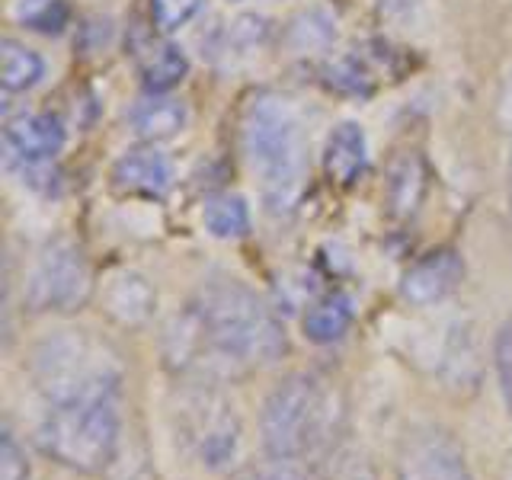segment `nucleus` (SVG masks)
I'll list each match as a JSON object with an SVG mask.
<instances>
[{
    "instance_id": "f257e3e1",
    "label": "nucleus",
    "mask_w": 512,
    "mask_h": 480,
    "mask_svg": "<svg viewBox=\"0 0 512 480\" xmlns=\"http://www.w3.org/2000/svg\"><path fill=\"white\" fill-rule=\"evenodd\" d=\"M288 349L276 311L231 276L208 279L164 333V356L176 375L221 384L279 362Z\"/></svg>"
},
{
    "instance_id": "f03ea898",
    "label": "nucleus",
    "mask_w": 512,
    "mask_h": 480,
    "mask_svg": "<svg viewBox=\"0 0 512 480\" xmlns=\"http://www.w3.org/2000/svg\"><path fill=\"white\" fill-rule=\"evenodd\" d=\"M343 400L317 372H292L269 391L260 436L269 458L308 461L330 452L343 429Z\"/></svg>"
},
{
    "instance_id": "7ed1b4c3",
    "label": "nucleus",
    "mask_w": 512,
    "mask_h": 480,
    "mask_svg": "<svg viewBox=\"0 0 512 480\" xmlns=\"http://www.w3.org/2000/svg\"><path fill=\"white\" fill-rule=\"evenodd\" d=\"M244 148L266 212L292 215L308 176V141L295 103L276 93L256 96L244 119Z\"/></svg>"
},
{
    "instance_id": "20e7f679",
    "label": "nucleus",
    "mask_w": 512,
    "mask_h": 480,
    "mask_svg": "<svg viewBox=\"0 0 512 480\" xmlns=\"http://www.w3.org/2000/svg\"><path fill=\"white\" fill-rule=\"evenodd\" d=\"M32 442L58 468L87 477L109 471L122 445V394H96L42 407Z\"/></svg>"
},
{
    "instance_id": "39448f33",
    "label": "nucleus",
    "mask_w": 512,
    "mask_h": 480,
    "mask_svg": "<svg viewBox=\"0 0 512 480\" xmlns=\"http://www.w3.org/2000/svg\"><path fill=\"white\" fill-rule=\"evenodd\" d=\"M29 381L42 407L96 394H122V362L87 330H55L29 356Z\"/></svg>"
},
{
    "instance_id": "423d86ee",
    "label": "nucleus",
    "mask_w": 512,
    "mask_h": 480,
    "mask_svg": "<svg viewBox=\"0 0 512 480\" xmlns=\"http://www.w3.org/2000/svg\"><path fill=\"white\" fill-rule=\"evenodd\" d=\"M176 432L202 468L221 471L237 458L240 416L212 381H189L176 410Z\"/></svg>"
},
{
    "instance_id": "0eeeda50",
    "label": "nucleus",
    "mask_w": 512,
    "mask_h": 480,
    "mask_svg": "<svg viewBox=\"0 0 512 480\" xmlns=\"http://www.w3.org/2000/svg\"><path fill=\"white\" fill-rule=\"evenodd\" d=\"M93 276L84 253L68 237L48 240L26 272L23 301L36 314H71L87 304Z\"/></svg>"
},
{
    "instance_id": "6e6552de",
    "label": "nucleus",
    "mask_w": 512,
    "mask_h": 480,
    "mask_svg": "<svg viewBox=\"0 0 512 480\" xmlns=\"http://www.w3.org/2000/svg\"><path fill=\"white\" fill-rule=\"evenodd\" d=\"M394 480H477L464 445L452 429L423 423L413 426L397 448Z\"/></svg>"
},
{
    "instance_id": "1a4fd4ad",
    "label": "nucleus",
    "mask_w": 512,
    "mask_h": 480,
    "mask_svg": "<svg viewBox=\"0 0 512 480\" xmlns=\"http://www.w3.org/2000/svg\"><path fill=\"white\" fill-rule=\"evenodd\" d=\"M464 279V260L455 250H436L416 260L407 272L404 282H400V292L410 304H420V308H429V304H439L448 295L455 292Z\"/></svg>"
},
{
    "instance_id": "9d476101",
    "label": "nucleus",
    "mask_w": 512,
    "mask_h": 480,
    "mask_svg": "<svg viewBox=\"0 0 512 480\" xmlns=\"http://www.w3.org/2000/svg\"><path fill=\"white\" fill-rule=\"evenodd\" d=\"M4 144L23 164H45L64 148V125L48 112H23L4 125Z\"/></svg>"
},
{
    "instance_id": "9b49d317",
    "label": "nucleus",
    "mask_w": 512,
    "mask_h": 480,
    "mask_svg": "<svg viewBox=\"0 0 512 480\" xmlns=\"http://www.w3.org/2000/svg\"><path fill=\"white\" fill-rule=\"evenodd\" d=\"M173 183V164L157 148L125 151L112 167V186L132 196H164Z\"/></svg>"
},
{
    "instance_id": "f8f14e48",
    "label": "nucleus",
    "mask_w": 512,
    "mask_h": 480,
    "mask_svg": "<svg viewBox=\"0 0 512 480\" xmlns=\"http://www.w3.org/2000/svg\"><path fill=\"white\" fill-rule=\"evenodd\" d=\"M103 301H106V314L116 320V324L138 327L154 314L157 292L148 279L138 276V272H119V276L106 285Z\"/></svg>"
},
{
    "instance_id": "ddd939ff",
    "label": "nucleus",
    "mask_w": 512,
    "mask_h": 480,
    "mask_svg": "<svg viewBox=\"0 0 512 480\" xmlns=\"http://www.w3.org/2000/svg\"><path fill=\"white\" fill-rule=\"evenodd\" d=\"M368 164V141L362 125L356 122H340L327 138L324 148V170L333 183L340 186H352L362 176Z\"/></svg>"
},
{
    "instance_id": "4468645a",
    "label": "nucleus",
    "mask_w": 512,
    "mask_h": 480,
    "mask_svg": "<svg viewBox=\"0 0 512 480\" xmlns=\"http://www.w3.org/2000/svg\"><path fill=\"white\" fill-rule=\"evenodd\" d=\"M128 122H132L135 135L144 141H167L186 128V106L180 100H173V96L151 93L135 103Z\"/></svg>"
},
{
    "instance_id": "2eb2a0df",
    "label": "nucleus",
    "mask_w": 512,
    "mask_h": 480,
    "mask_svg": "<svg viewBox=\"0 0 512 480\" xmlns=\"http://www.w3.org/2000/svg\"><path fill=\"white\" fill-rule=\"evenodd\" d=\"M352 320H356V308H352V298L349 295H327L320 298L314 308L304 314L301 327L304 336L317 346H330V343H340L343 336L349 333Z\"/></svg>"
},
{
    "instance_id": "dca6fc26",
    "label": "nucleus",
    "mask_w": 512,
    "mask_h": 480,
    "mask_svg": "<svg viewBox=\"0 0 512 480\" xmlns=\"http://www.w3.org/2000/svg\"><path fill=\"white\" fill-rule=\"evenodd\" d=\"M426 164L416 154H404L397 160V164L391 167V180H388V205L391 212L407 218L413 215L416 208H420L423 196H426Z\"/></svg>"
},
{
    "instance_id": "f3484780",
    "label": "nucleus",
    "mask_w": 512,
    "mask_h": 480,
    "mask_svg": "<svg viewBox=\"0 0 512 480\" xmlns=\"http://www.w3.org/2000/svg\"><path fill=\"white\" fill-rule=\"evenodd\" d=\"M45 61L39 52H32L29 45L4 39L0 42V80H4L7 93H26L42 80Z\"/></svg>"
},
{
    "instance_id": "a211bd4d",
    "label": "nucleus",
    "mask_w": 512,
    "mask_h": 480,
    "mask_svg": "<svg viewBox=\"0 0 512 480\" xmlns=\"http://www.w3.org/2000/svg\"><path fill=\"white\" fill-rule=\"evenodd\" d=\"M202 221L205 231L218 237V240H240L250 231V205L244 196H231V192H221V196L208 199L202 208Z\"/></svg>"
},
{
    "instance_id": "6ab92c4d",
    "label": "nucleus",
    "mask_w": 512,
    "mask_h": 480,
    "mask_svg": "<svg viewBox=\"0 0 512 480\" xmlns=\"http://www.w3.org/2000/svg\"><path fill=\"white\" fill-rule=\"evenodd\" d=\"M186 71H189L186 52L173 42L151 45L148 55L141 58V80L151 93H164V90L176 87L186 77Z\"/></svg>"
},
{
    "instance_id": "aec40b11",
    "label": "nucleus",
    "mask_w": 512,
    "mask_h": 480,
    "mask_svg": "<svg viewBox=\"0 0 512 480\" xmlns=\"http://www.w3.org/2000/svg\"><path fill=\"white\" fill-rule=\"evenodd\" d=\"M333 39H336V23L320 10L301 13L292 20V26H288V45L301 55L317 52V48H327Z\"/></svg>"
},
{
    "instance_id": "412c9836",
    "label": "nucleus",
    "mask_w": 512,
    "mask_h": 480,
    "mask_svg": "<svg viewBox=\"0 0 512 480\" xmlns=\"http://www.w3.org/2000/svg\"><path fill=\"white\" fill-rule=\"evenodd\" d=\"M493 368H496V381H500V394H503V407L512 420V320L496 330L493 340Z\"/></svg>"
},
{
    "instance_id": "4be33fe9",
    "label": "nucleus",
    "mask_w": 512,
    "mask_h": 480,
    "mask_svg": "<svg viewBox=\"0 0 512 480\" xmlns=\"http://www.w3.org/2000/svg\"><path fill=\"white\" fill-rule=\"evenodd\" d=\"M205 0H151V16L164 32H176L202 13Z\"/></svg>"
},
{
    "instance_id": "5701e85b",
    "label": "nucleus",
    "mask_w": 512,
    "mask_h": 480,
    "mask_svg": "<svg viewBox=\"0 0 512 480\" xmlns=\"http://www.w3.org/2000/svg\"><path fill=\"white\" fill-rule=\"evenodd\" d=\"M16 16L39 32H61V26L68 23V7L61 0H29L26 7L16 10Z\"/></svg>"
},
{
    "instance_id": "b1692460",
    "label": "nucleus",
    "mask_w": 512,
    "mask_h": 480,
    "mask_svg": "<svg viewBox=\"0 0 512 480\" xmlns=\"http://www.w3.org/2000/svg\"><path fill=\"white\" fill-rule=\"evenodd\" d=\"M228 480H308L301 461H282V458H269L263 464H247V468L234 471Z\"/></svg>"
},
{
    "instance_id": "393cba45",
    "label": "nucleus",
    "mask_w": 512,
    "mask_h": 480,
    "mask_svg": "<svg viewBox=\"0 0 512 480\" xmlns=\"http://www.w3.org/2000/svg\"><path fill=\"white\" fill-rule=\"evenodd\" d=\"M0 480H29L26 448L16 439L13 426H4V445H0Z\"/></svg>"
},
{
    "instance_id": "a878e982",
    "label": "nucleus",
    "mask_w": 512,
    "mask_h": 480,
    "mask_svg": "<svg viewBox=\"0 0 512 480\" xmlns=\"http://www.w3.org/2000/svg\"><path fill=\"white\" fill-rule=\"evenodd\" d=\"M500 480H512V452H509L506 461H503V474H500Z\"/></svg>"
},
{
    "instance_id": "bb28decb",
    "label": "nucleus",
    "mask_w": 512,
    "mask_h": 480,
    "mask_svg": "<svg viewBox=\"0 0 512 480\" xmlns=\"http://www.w3.org/2000/svg\"><path fill=\"white\" fill-rule=\"evenodd\" d=\"M346 480H368V477H362V474H359V471H352V474H349V477H346Z\"/></svg>"
}]
</instances>
